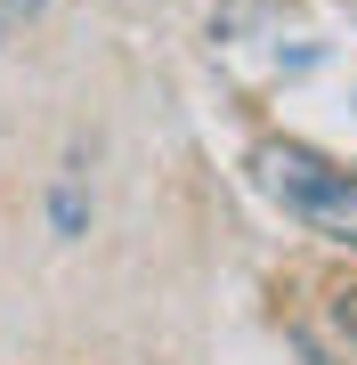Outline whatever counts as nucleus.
<instances>
[{"instance_id":"1","label":"nucleus","mask_w":357,"mask_h":365,"mask_svg":"<svg viewBox=\"0 0 357 365\" xmlns=\"http://www.w3.org/2000/svg\"><path fill=\"white\" fill-rule=\"evenodd\" d=\"M252 170H260V187L292 211V220H309L317 235L357 252V179L349 170H333L325 155H309V146H292V138H268L260 155H252Z\"/></svg>"},{"instance_id":"2","label":"nucleus","mask_w":357,"mask_h":365,"mask_svg":"<svg viewBox=\"0 0 357 365\" xmlns=\"http://www.w3.org/2000/svg\"><path fill=\"white\" fill-rule=\"evenodd\" d=\"M49 220H57V235H81V227H90V203H81V187H57Z\"/></svg>"},{"instance_id":"3","label":"nucleus","mask_w":357,"mask_h":365,"mask_svg":"<svg viewBox=\"0 0 357 365\" xmlns=\"http://www.w3.org/2000/svg\"><path fill=\"white\" fill-rule=\"evenodd\" d=\"M333 317H341V333H349V341H357V284H349V292H341V300H333Z\"/></svg>"},{"instance_id":"4","label":"nucleus","mask_w":357,"mask_h":365,"mask_svg":"<svg viewBox=\"0 0 357 365\" xmlns=\"http://www.w3.org/2000/svg\"><path fill=\"white\" fill-rule=\"evenodd\" d=\"M33 9H49V0H0V16H33Z\"/></svg>"},{"instance_id":"5","label":"nucleus","mask_w":357,"mask_h":365,"mask_svg":"<svg viewBox=\"0 0 357 365\" xmlns=\"http://www.w3.org/2000/svg\"><path fill=\"white\" fill-rule=\"evenodd\" d=\"M301 349H309V341H301ZM309 365H349V357H325V349H309Z\"/></svg>"}]
</instances>
